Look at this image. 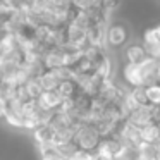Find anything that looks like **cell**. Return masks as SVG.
Returning a JSON list of instances; mask_svg holds the SVG:
<instances>
[{"label": "cell", "mask_w": 160, "mask_h": 160, "mask_svg": "<svg viewBox=\"0 0 160 160\" xmlns=\"http://www.w3.org/2000/svg\"><path fill=\"white\" fill-rule=\"evenodd\" d=\"M155 124L160 128V108H157V114H155Z\"/></svg>", "instance_id": "cell-11"}, {"label": "cell", "mask_w": 160, "mask_h": 160, "mask_svg": "<svg viewBox=\"0 0 160 160\" xmlns=\"http://www.w3.org/2000/svg\"><path fill=\"white\" fill-rule=\"evenodd\" d=\"M155 114H157V108L150 107V105H143V107H136L131 114L128 115L126 121L129 124H132L134 128L141 129L148 124H153L155 122Z\"/></svg>", "instance_id": "cell-3"}, {"label": "cell", "mask_w": 160, "mask_h": 160, "mask_svg": "<svg viewBox=\"0 0 160 160\" xmlns=\"http://www.w3.org/2000/svg\"><path fill=\"white\" fill-rule=\"evenodd\" d=\"M38 81H40V84H42L43 91H57L59 84L62 83L55 71H43L38 76Z\"/></svg>", "instance_id": "cell-9"}, {"label": "cell", "mask_w": 160, "mask_h": 160, "mask_svg": "<svg viewBox=\"0 0 160 160\" xmlns=\"http://www.w3.org/2000/svg\"><path fill=\"white\" fill-rule=\"evenodd\" d=\"M155 28H157V31H158V35H160V22H158V24L155 26Z\"/></svg>", "instance_id": "cell-13"}, {"label": "cell", "mask_w": 160, "mask_h": 160, "mask_svg": "<svg viewBox=\"0 0 160 160\" xmlns=\"http://www.w3.org/2000/svg\"><path fill=\"white\" fill-rule=\"evenodd\" d=\"M139 139H141V143H145V145L155 146L157 143L160 141V128L155 124V122L141 128L139 129Z\"/></svg>", "instance_id": "cell-8"}, {"label": "cell", "mask_w": 160, "mask_h": 160, "mask_svg": "<svg viewBox=\"0 0 160 160\" xmlns=\"http://www.w3.org/2000/svg\"><path fill=\"white\" fill-rule=\"evenodd\" d=\"M102 136L97 129L91 124H79L76 128V132H74V139L72 143L76 145L78 150L81 152H88V153H95L97 148L102 143Z\"/></svg>", "instance_id": "cell-2"}, {"label": "cell", "mask_w": 160, "mask_h": 160, "mask_svg": "<svg viewBox=\"0 0 160 160\" xmlns=\"http://www.w3.org/2000/svg\"><path fill=\"white\" fill-rule=\"evenodd\" d=\"M117 138L122 141L124 146H129V148H138L141 145V139H139V129L134 128L132 124H129L128 121H122L121 126L115 131Z\"/></svg>", "instance_id": "cell-4"}, {"label": "cell", "mask_w": 160, "mask_h": 160, "mask_svg": "<svg viewBox=\"0 0 160 160\" xmlns=\"http://www.w3.org/2000/svg\"><path fill=\"white\" fill-rule=\"evenodd\" d=\"M33 134H35L36 138V143H38L40 146H50L53 145V138H55V129L52 128V126L47 122V124H42L38 126V128L33 131Z\"/></svg>", "instance_id": "cell-7"}, {"label": "cell", "mask_w": 160, "mask_h": 160, "mask_svg": "<svg viewBox=\"0 0 160 160\" xmlns=\"http://www.w3.org/2000/svg\"><path fill=\"white\" fill-rule=\"evenodd\" d=\"M122 53H124V55H122L124 57V62L126 64H132V66H139L141 62H145V60L148 59L143 45L138 43V42H131L124 50H122Z\"/></svg>", "instance_id": "cell-6"}, {"label": "cell", "mask_w": 160, "mask_h": 160, "mask_svg": "<svg viewBox=\"0 0 160 160\" xmlns=\"http://www.w3.org/2000/svg\"><path fill=\"white\" fill-rule=\"evenodd\" d=\"M143 45H153V43H160V35L158 31H157L155 26H152V28H146L145 31H143V40H141Z\"/></svg>", "instance_id": "cell-10"}, {"label": "cell", "mask_w": 160, "mask_h": 160, "mask_svg": "<svg viewBox=\"0 0 160 160\" xmlns=\"http://www.w3.org/2000/svg\"><path fill=\"white\" fill-rule=\"evenodd\" d=\"M157 69H158V62L153 59H146L145 62H141L138 66L139 72V84L141 88H146L150 84L157 83Z\"/></svg>", "instance_id": "cell-5"}, {"label": "cell", "mask_w": 160, "mask_h": 160, "mask_svg": "<svg viewBox=\"0 0 160 160\" xmlns=\"http://www.w3.org/2000/svg\"><path fill=\"white\" fill-rule=\"evenodd\" d=\"M131 43V29L121 19L108 21L105 29V50L107 52H119L124 50Z\"/></svg>", "instance_id": "cell-1"}, {"label": "cell", "mask_w": 160, "mask_h": 160, "mask_svg": "<svg viewBox=\"0 0 160 160\" xmlns=\"http://www.w3.org/2000/svg\"><path fill=\"white\" fill-rule=\"evenodd\" d=\"M157 83L160 84V62H158V69H157Z\"/></svg>", "instance_id": "cell-12"}]
</instances>
